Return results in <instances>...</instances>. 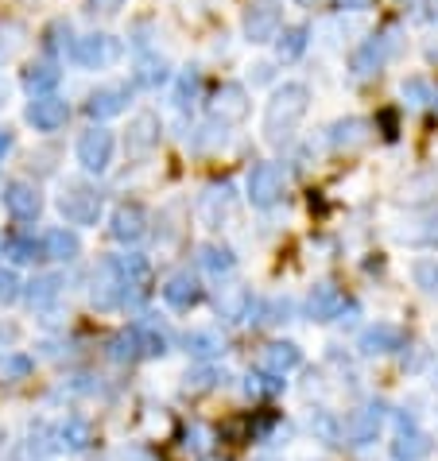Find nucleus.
Listing matches in <instances>:
<instances>
[{
  "label": "nucleus",
  "mask_w": 438,
  "mask_h": 461,
  "mask_svg": "<svg viewBox=\"0 0 438 461\" xmlns=\"http://www.w3.org/2000/svg\"><path fill=\"white\" fill-rule=\"evenodd\" d=\"M306 101H311V93H306V86H299V81H288L283 90H276V98L268 101V116H264V132L268 140H288L291 128L303 121L306 113Z\"/></svg>",
  "instance_id": "obj_1"
},
{
  "label": "nucleus",
  "mask_w": 438,
  "mask_h": 461,
  "mask_svg": "<svg viewBox=\"0 0 438 461\" xmlns=\"http://www.w3.org/2000/svg\"><path fill=\"white\" fill-rule=\"evenodd\" d=\"M58 214L66 218V226H93L101 218V194L93 186L70 183L63 198H58Z\"/></svg>",
  "instance_id": "obj_2"
},
{
  "label": "nucleus",
  "mask_w": 438,
  "mask_h": 461,
  "mask_svg": "<svg viewBox=\"0 0 438 461\" xmlns=\"http://www.w3.org/2000/svg\"><path fill=\"white\" fill-rule=\"evenodd\" d=\"M384 404H365V407H357L353 415L341 423V439H346L349 446H369V442H376V434H381V427H384Z\"/></svg>",
  "instance_id": "obj_3"
},
{
  "label": "nucleus",
  "mask_w": 438,
  "mask_h": 461,
  "mask_svg": "<svg viewBox=\"0 0 438 461\" xmlns=\"http://www.w3.org/2000/svg\"><path fill=\"white\" fill-rule=\"evenodd\" d=\"M128 303V291H125V279L121 271H116V260L105 256L98 271H93V306H101V311H113V306Z\"/></svg>",
  "instance_id": "obj_4"
},
{
  "label": "nucleus",
  "mask_w": 438,
  "mask_h": 461,
  "mask_svg": "<svg viewBox=\"0 0 438 461\" xmlns=\"http://www.w3.org/2000/svg\"><path fill=\"white\" fill-rule=\"evenodd\" d=\"M283 186H288V179H283V171L276 163H260V167H253V175H248V198H253V206H260V209L276 206L283 198Z\"/></svg>",
  "instance_id": "obj_5"
},
{
  "label": "nucleus",
  "mask_w": 438,
  "mask_h": 461,
  "mask_svg": "<svg viewBox=\"0 0 438 461\" xmlns=\"http://www.w3.org/2000/svg\"><path fill=\"white\" fill-rule=\"evenodd\" d=\"M109 159H113V132L109 128H90V132H82L78 140V163L86 171L93 175H101L105 167H109Z\"/></svg>",
  "instance_id": "obj_6"
},
{
  "label": "nucleus",
  "mask_w": 438,
  "mask_h": 461,
  "mask_svg": "<svg viewBox=\"0 0 438 461\" xmlns=\"http://www.w3.org/2000/svg\"><path fill=\"white\" fill-rule=\"evenodd\" d=\"M392 457L396 461H423V457H431V439H427V431L416 427V419L399 415L396 439H392Z\"/></svg>",
  "instance_id": "obj_7"
},
{
  "label": "nucleus",
  "mask_w": 438,
  "mask_h": 461,
  "mask_svg": "<svg viewBox=\"0 0 438 461\" xmlns=\"http://www.w3.org/2000/svg\"><path fill=\"white\" fill-rule=\"evenodd\" d=\"M163 303H167L171 311L186 314L202 303V287H198V279L191 276V271H179V276H171L167 283H163Z\"/></svg>",
  "instance_id": "obj_8"
},
{
  "label": "nucleus",
  "mask_w": 438,
  "mask_h": 461,
  "mask_svg": "<svg viewBox=\"0 0 438 461\" xmlns=\"http://www.w3.org/2000/svg\"><path fill=\"white\" fill-rule=\"evenodd\" d=\"M116 55H121V47H116L113 35H86V39L74 43V58L82 66H90V70L109 66Z\"/></svg>",
  "instance_id": "obj_9"
},
{
  "label": "nucleus",
  "mask_w": 438,
  "mask_h": 461,
  "mask_svg": "<svg viewBox=\"0 0 438 461\" xmlns=\"http://www.w3.org/2000/svg\"><path fill=\"white\" fill-rule=\"evenodd\" d=\"M299 361H303L299 346H291V341H276V346H268L264 353H260V372L279 376L283 380L291 369H299Z\"/></svg>",
  "instance_id": "obj_10"
},
{
  "label": "nucleus",
  "mask_w": 438,
  "mask_h": 461,
  "mask_svg": "<svg viewBox=\"0 0 438 461\" xmlns=\"http://www.w3.org/2000/svg\"><path fill=\"white\" fill-rule=\"evenodd\" d=\"M245 31L253 43H268L279 35V8L276 4H253L245 16Z\"/></svg>",
  "instance_id": "obj_11"
},
{
  "label": "nucleus",
  "mask_w": 438,
  "mask_h": 461,
  "mask_svg": "<svg viewBox=\"0 0 438 461\" xmlns=\"http://www.w3.org/2000/svg\"><path fill=\"white\" fill-rule=\"evenodd\" d=\"M66 116H70L66 101L63 98H51V93L39 98V101H31V109H28V121L39 128V132H55V128H63Z\"/></svg>",
  "instance_id": "obj_12"
},
{
  "label": "nucleus",
  "mask_w": 438,
  "mask_h": 461,
  "mask_svg": "<svg viewBox=\"0 0 438 461\" xmlns=\"http://www.w3.org/2000/svg\"><path fill=\"white\" fill-rule=\"evenodd\" d=\"M396 349H404V334H399L396 326H388V322H376V326H369L361 334V353L365 357H381V353H396Z\"/></svg>",
  "instance_id": "obj_13"
},
{
  "label": "nucleus",
  "mask_w": 438,
  "mask_h": 461,
  "mask_svg": "<svg viewBox=\"0 0 438 461\" xmlns=\"http://www.w3.org/2000/svg\"><path fill=\"white\" fill-rule=\"evenodd\" d=\"M341 291L334 287V283H318V287L311 291V299H306V314L314 318V322H334V318L341 314Z\"/></svg>",
  "instance_id": "obj_14"
},
{
  "label": "nucleus",
  "mask_w": 438,
  "mask_h": 461,
  "mask_svg": "<svg viewBox=\"0 0 438 461\" xmlns=\"http://www.w3.org/2000/svg\"><path fill=\"white\" fill-rule=\"evenodd\" d=\"M144 233H148V214H144V209H140L136 202H133V206H121V209L113 214V236H116L121 244H136Z\"/></svg>",
  "instance_id": "obj_15"
},
{
  "label": "nucleus",
  "mask_w": 438,
  "mask_h": 461,
  "mask_svg": "<svg viewBox=\"0 0 438 461\" xmlns=\"http://www.w3.org/2000/svg\"><path fill=\"white\" fill-rule=\"evenodd\" d=\"M93 442V427L82 415H66L63 423H58V446L70 454H86Z\"/></svg>",
  "instance_id": "obj_16"
},
{
  "label": "nucleus",
  "mask_w": 438,
  "mask_h": 461,
  "mask_svg": "<svg viewBox=\"0 0 438 461\" xmlns=\"http://www.w3.org/2000/svg\"><path fill=\"white\" fill-rule=\"evenodd\" d=\"M125 105H128V90L125 86H105L86 101V113L93 116V121H105V116L125 113Z\"/></svg>",
  "instance_id": "obj_17"
},
{
  "label": "nucleus",
  "mask_w": 438,
  "mask_h": 461,
  "mask_svg": "<svg viewBox=\"0 0 438 461\" xmlns=\"http://www.w3.org/2000/svg\"><path fill=\"white\" fill-rule=\"evenodd\" d=\"M384 55H388V43H384V39H365L357 51H353L349 70H353L357 78H369V74H376V70H381Z\"/></svg>",
  "instance_id": "obj_18"
},
{
  "label": "nucleus",
  "mask_w": 438,
  "mask_h": 461,
  "mask_svg": "<svg viewBox=\"0 0 438 461\" xmlns=\"http://www.w3.org/2000/svg\"><path fill=\"white\" fill-rule=\"evenodd\" d=\"M156 144H159V121L151 113H140L133 121V132H128V151L133 156H148Z\"/></svg>",
  "instance_id": "obj_19"
},
{
  "label": "nucleus",
  "mask_w": 438,
  "mask_h": 461,
  "mask_svg": "<svg viewBox=\"0 0 438 461\" xmlns=\"http://www.w3.org/2000/svg\"><path fill=\"white\" fill-rule=\"evenodd\" d=\"M214 113L221 116V124L225 121H241V116L248 113V93L241 90V86H221L218 90V98H214Z\"/></svg>",
  "instance_id": "obj_20"
},
{
  "label": "nucleus",
  "mask_w": 438,
  "mask_h": 461,
  "mask_svg": "<svg viewBox=\"0 0 438 461\" xmlns=\"http://www.w3.org/2000/svg\"><path fill=\"white\" fill-rule=\"evenodd\" d=\"M4 206H8L20 221H31L35 214H39V194H35L28 183H12L8 191H4Z\"/></svg>",
  "instance_id": "obj_21"
},
{
  "label": "nucleus",
  "mask_w": 438,
  "mask_h": 461,
  "mask_svg": "<svg viewBox=\"0 0 438 461\" xmlns=\"http://www.w3.org/2000/svg\"><path fill=\"white\" fill-rule=\"evenodd\" d=\"M248 311H253V295H248L245 287H225L218 295V314L225 318V322H245Z\"/></svg>",
  "instance_id": "obj_22"
},
{
  "label": "nucleus",
  "mask_w": 438,
  "mask_h": 461,
  "mask_svg": "<svg viewBox=\"0 0 438 461\" xmlns=\"http://www.w3.org/2000/svg\"><path fill=\"white\" fill-rule=\"evenodd\" d=\"M183 346L198 361H214V357H221V353H225V341L214 334V329H194V334L183 337Z\"/></svg>",
  "instance_id": "obj_23"
},
{
  "label": "nucleus",
  "mask_w": 438,
  "mask_h": 461,
  "mask_svg": "<svg viewBox=\"0 0 438 461\" xmlns=\"http://www.w3.org/2000/svg\"><path fill=\"white\" fill-rule=\"evenodd\" d=\"M198 264H202V268H206L214 279H221V276H233V271H236V256L229 252V248L206 244L202 252H198Z\"/></svg>",
  "instance_id": "obj_24"
},
{
  "label": "nucleus",
  "mask_w": 438,
  "mask_h": 461,
  "mask_svg": "<svg viewBox=\"0 0 438 461\" xmlns=\"http://www.w3.org/2000/svg\"><path fill=\"white\" fill-rule=\"evenodd\" d=\"M78 236L74 233H66V229H51L43 236V252L47 256H55V260H74L78 256Z\"/></svg>",
  "instance_id": "obj_25"
},
{
  "label": "nucleus",
  "mask_w": 438,
  "mask_h": 461,
  "mask_svg": "<svg viewBox=\"0 0 438 461\" xmlns=\"http://www.w3.org/2000/svg\"><path fill=\"white\" fill-rule=\"evenodd\" d=\"M365 128H369V124L357 121V116H349V121H338L334 128H330V144H334V148H357L361 140L369 136Z\"/></svg>",
  "instance_id": "obj_26"
},
{
  "label": "nucleus",
  "mask_w": 438,
  "mask_h": 461,
  "mask_svg": "<svg viewBox=\"0 0 438 461\" xmlns=\"http://www.w3.org/2000/svg\"><path fill=\"white\" fill-rule=\"evenodd\" d=\"M58 287H63V279H58V276H39V279H31V287H28V303H31V306H47V303H55V299H58Z\"/></svg>",
  "instance_id": "obj_27"
},
{
  "label": "nucleus",
  "mask_w": 438,
  "mask_h": 461,
  "mask_svg": "<svg viewBox=\"0 0 438 461\" xmlns=\"http://www.w3.org/2000/svg\"><path fill=\"white\" fill-rule=\"evenodd\" d=\"M311 434H314L318 442L334 446V442L341 439V423L330 415V411H314V415H311Z\"/></svg>",
  "instance_id": "obj_28"
},
{
  "label": "nucleus",
  "mask_w": 438,
  "mask_h": 461,
  "mask_svg": "<svg viewBox=\"0 0 438 461\" xmlns=\"http://www.w3.org/2000/svg\"><path fill=\"white\" fill-rule=\"evenodd\" d=\"M23 86H28L31 93H47V90H55V86H58V70H55L51 63L31 66L28 74H23Z\"/></svg>",
  "instance_id": "obj_29"
},
{
  "label": "nucleus",
  "mask_w": 438,
  "mask_h": 461,
  "mask_svg": "<svg viewBox=\"0 0 438 461\" xmlns=\"http://www.w3.org/2000/svg\"><path fill=\"white\" fill-rule=\"evenodd\" d=\"M136 329V341H140V357H163L167 353V337L151 326H133Z\"/></svg>",
  "instance_id": "obj_30"
},
{
  "label": "nucleus",
  "mask_w": 438,
  "mask_h": 461,
  "mask_svg": "<svg viewBox=\"0 0 438 461\" xmlns=\"http://www.w3.org/2000/svg\"><path fill=\"white\" fill-rule=\"evenodd\" d=\"M306 35H311V31H306V28H288V31H283L279 35V58H283V63H291V58H299L303 51H306Z\"/></svg>",
  "instance_id": "obj_31"
},
{
  "label": "nucleus",
  "mask_w": 438,
  "mask_h": 461,
  "mask_svg": "<svg viewBox=\"0 0 438 461\" xmlns=\"http://www.w3.org/2000/svg\"><path fill=\"white\" fill-rule=\"evenodd\" d=\"M210 450V431L202 427V423H194V427L183 431V454L186 457H202Z\"/></svg>",
  "instance_id": "obj_32"
},
{
  "label": "nucleus",
  "mask_w": 438,
  "mask_h": 461,
  "mask_svg": "<svg viewBox=\"0 0 438 461\" xmlns=\"http://www.w3.org/2000/svg\"><path fill=\"white\" fill-rule=\"evenodd\" d=\"M109 357H113V361H133V357H140V341H136V329H125V334H116V337H113V346H109Z\"/></svg>",
  "instance_id": "obj_33"
},
{
  "label": "nucleus",
  "mask_w": 438,
  "mask_h": 461,
  "mask_svg": "<svg viewBox=\"0 0 438 461\" xmlns=\"http://www.w3.org/2000/svg\"><path fill=\"white\" fill-rule=\"evenodd\" d=\"M136 81L140 86H159V81H167V66H163L159 58H144V63L136 66Z\"/></svg>",
  "instance_id": "obj_34"
},
{
  "label": "nucleus",
  "mask_w": 438,
  "mask_h": 461,
  "mask_svg": "<svg viewBox=\"0 0 438 461\" xmlns=\"http://www.w3.org/2000/svg\"><path fill=\"white\" fill-rule=\"evenodd\" d=\"M4 252L23 264V260H35V256H39V244H35L31 236H12V241L4 244Z\"/></svg>",
  "instance_id": "obj_35"
},
{
  "label": "nucleus",
  "mask_w": 438,
  "mask_h": 461,
  "mask_svg": "<svg viewBox=\"0 0 438 461\" xmlns=\"http://www.w3.org/2000/svg\"><path fill=\"white\" fill-rule=\"evenodd\" d=\"M279 388H283L279 376H268V372L248 376V396H271V392H279Z\"/></svg>",
  "instance_id": "obj_36"
},
{
  "label": "nucleus",
  "mask_w": 438,
  "mask_h": 461,
  "mask_svg": "<svg viewBox=\"0 0 438 461\" xmlns=\"http://www.w3.org/2000/svg\"><path fill=\"white\" fill-rule=\"evenodd\" d=\"M218 380H225V372H218V369H198V372L186 376V388H191V392H206V388H214Z\"/></svg>",
  "instance_id": "obj_37"
},
{
  "label": "nucleus",
  "mask_w": 438,
  "mask_h": 461,
  "mask_svg": "<svg viewBox=\"0 0 438 461\" xmlns=\"http://www.w3.org/2000/svg\"><path fill=\"white\" fill-rule=\"evenodd\" d=\"M416 283L423 291H438V264L434 260H419L416 264Z\"/></svg>",
  "instance_id": "obj_38"
},
{
  "label": "nucleus",
  "mask_w": 438,
  "mask_h": 461,
  "mask_svg": "<svg viewBox=\"0 0 438 461\" xmlns=\"http://www.w3.org/2000/svg\"><path fill=\"white\" fill-rule=\"evenodd\" d=\"M51 439H58V434H51L47 427H39V431H31V457H43V454H51V450H58V442H51Z\"/></svg>",
  "instance_id": "obj_39"
},
{
  "label": "nucleus",
  "mask_w": 438,
  "mask_h": 461,
  "mask_svg": "<svg viewBox=\"0 0 438 461\" xmlns=\"http://www.w3.org/2000/svg\"><path fill=\"white\" fill-rule=\"evenodd\" d=\"M404 98L411 105H427L431 101V86L423 78H411V81H404Z\"/></svg>",
  "instance_id": "obj_40"
},
{
  "label": "nucleus",
  "mask_w": 438,
  "mask_h": 461,
  "mask_svg": "<svg viewBox=\"0 0 438 461\" xmlns=\"http://www.w3.org/2000/svg\"><path fill=\"white\" fill-rule=\"evenodd\" d=\"M16 287H20V283H16V276L0 268V299H4V303H12V299H16Z\"/></svg>",
  "instance_id": "obj_41"
},
{
  "label": "nucleus",
  "mask_w": 438,
  "mask_h": 461,
  "mask_svg": "<svg viewBox=\"0 0 438 461\" xmlns=\"http://www.w3.org/2000/svg\"><path fill=\"white\" fill-rule=\"evenodd\" d=\"M194 90H198V78L194 74H183V81H179V101H186Z\"/></svg>",
  "instance_id": "obj_42"
},
{
  "label": "nucleus",
  "mask_w": 438,
  "mask_h": 461,
  "mask_svg": "<svg viewBox=\"0 0 438 461\" xmlns=\"http://www.w3.org/2000/svg\"><path fill=\"white\" fill-rule=\"evenodd\" d=\"M121 4H125V0H90V8H93V12H116Z\"/></svg>",
  "instance_id": "obj_43"
},
{
  "label": "nucleus",
  "mask_w": 438,
  "mask_h": 461,
  "mask_svg": "<svg viewBox=\"0 0 438 461\" xmlns=\"http://www.w3.org/2000/svg\"><path fill=\"white\" fill-rule=\"evenodd\" d=\"M341 8H369V0H341Z\"/></svg>",
  "instance_id": "obj_44"
},
{
  "label": "nucleus",
  "mask_w": 438,
  "mask_h": 461,
  "mask_svg": "<svg viewBox=\"0 0 438 461\" xmlns=\"http://www.w3.org/2000/svg\"><path fill=\"white\" fill-rule=\"evenodd\" d=\"M8 144H12V136H8V132H0V151H4Z\"/></svg>",
  "instance_id": "obj_45"
},
{
  "label": "nucleus",
  "mask_w": 438,
  "mask_h": 461,
  "mask_svg": "<svg viewBox=\"0 0 438 461\" xmlns=\"http://www.w3.org/2000/svg\"><path fill=\"white\" fill-rule=\"evenodd\" d=\"M256 461H279V457H271V454H264V457H256Z\"/></svg>",
  "instance_id": "obj_46"
}]
</instances>
